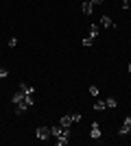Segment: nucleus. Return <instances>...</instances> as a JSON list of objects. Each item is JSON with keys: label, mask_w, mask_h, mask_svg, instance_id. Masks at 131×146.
Wrapping results in <instances>:
<instances>
[{"label": "nucleus", "mask_w": 131, "mask_h": 146, "mask_svg": "<svg viewBox=\"0 0 131 146\" xmlns=\"http://www.w3.org/2000/svg\"><path fill=\"white\" fill-rule=\"evenodd\" d=\"M100 24L105 26V29H114V20L107 18V15H103V18H100Z\"/></svg>", "instance_id": "6e6552de"}, {"label": "nucleus", "mask_w": 131, "mask_h": 146, "mask_svg": "<svg viewBox=\"0 0 131 146\" xmlns=\"http://www.w3.org/2000/svg\"><path fill=\"white\" fill-rule=\"evenodd\" d=\"M35 135H37V140H48L53 133H50V127H39Z\"/></svg>", "instance_id": "20e7f679"}, {"label": "nucleus", "mask_w": 131, "mask_h": 146, "mask_svg": "<svg viewBox=\"0 0 131 146\" xmlns=\"http://www.w3.org/2000/svg\"><path fill=\"white\" fill-rule=\"evenodd\" d=\"M94 44V39H90V37H85V39H83V46H92Z\"/></svg>", "instance_id": "4468645a"}, {"label": "nucleus", "mask_w": 131, "mask_h": 146, "mask_svg": "<svg viewBox=\"0 0 131 146\" xmlns=\"http://www.w3.org/2000/svg\"><path fill=\"white\" fill-rule=\"evenodd\" d=\"M9 46H11V48H15V46H18V39H15V37H11V39H9Z\"/></svg>", "instance_id": "ddd939ff"}, {"label": "nucleus", "mask_w": 131, "mask_h": 146, "mask_svg": "<svg viewBox=\"0 0 131 146\" xmlns=\"http://www.w3.org/2000/svg\"><path fill=\"white\" fill-rule=\"evenodd\" d=\"M7 74H9V72H7L5 68H0V79H7Z\"/></svg>", "instance_id": "2eb2a0df"}, {"label": "nucleus", "mask_w": 131, "mask_h": 146, "mask_svg": "<svg viewBox=\"0 0 131 146\" xmlns=\"http://www.w3.org/2000/svg\"><path fill=\"white\" fill-rule=\"evenodd\" d=\"M50 133L57 137V140H55L57 146H66V144H68V140H70V127H63V124H55V127H50Z\"/></svg>", "instance_id": "f03ea898"}, {"label": "nucleus", "mask_w": 131, "mask_h": 146, "mask_svg": "<svg viewBox=\"0 0 131 146\" xmlns=\"http://www.w3.org/2000/svg\"><path fill=\"white\" fill-rule=\"evenodd\" d=\"M105 0H92V5H103Z\"/></svg>", "instance_id": "f3484780"}, {"label": "nucleus", "mask_w": 131, "mask_h": 146, "mask_svg": "<svg viewBox=\"0 0 131 146\" xmlns=\"http://www.w3.org/2000/svg\"><path fill=\"white\" fill-rule=\"evenodd\" d=\"M90 137H92V140H98V137H100V127H98V122H92V127H90Z\"/></svg>", "instance_id": "39448f33"}, {"label": "nucleus", "mask_w": 131, "mask_h": 146, "mask_svg": "<svg viewBox=\"0 0 131 146\" xmlns=\"http://www.w3.org/2000/svg\"><path fill=\"white\" fill-rule=\"evenodd\" d=\"M105 103H107V107H112V109H114V107H118V103H116V98H107Z\"/></svg>", "instance_id": "9b49d317"}, {"label": "nucleus", "mask_w": 131, "mask_h": 146, "mask_svg": "<svg viewBox=\"0 0 131 146\" xmlns=\"http://www.w3.org/2000/svg\"><path fill=\"white\" fill-rule=\"evenodd\" d=\"M90 94H92V96H98V87L92 85V87H90Z\"/></svg>", "instance_id": "f8f14e48"}, {"label": "nucleus", "mask_w": 131, "mask_h": 146, "mask_svg": "<svg viewBox=\"0 0 131 146\" xmlns=\"http://www.w3.org/2000/svg\"><path fill=\"white\" fill-rule=\"evenodd\" d=\"M81 120V113H70V116H61V120H59V124H63V127H70V124H74V122Z\"/></svg>", "instance_id": "7ed1b4c3"}, {"label": "nucleus", "mask_w": 131, "mask_h": 146, "mask_svg": "<svg viewBox=\"0 0 131 146\" xmlns=\"http://www.w3.org/2000/svg\"><path fill=\"white\" fill-rule=\"evenodd\" d=\"M33 87H29L26 83H20V90L15 92L11 96V103H13V111L18 113V116H22L29 107L33 105Z\"/></svg>", "instance_id": "f257e3e1"}, {"label": "nucleus", "mask_w": 131, "mask_h": 146, "mask_svg": "<svg viewBox=\"0 0 131 146\" xmlns=\"http://www.w3.org/2000/svg\"><path fill=\"white\" fill-rule=\"evenodd\" d=\"M94 109H96V111L107 109V103H105V100H96V103H94Z\"/></svg>", "instance_id": "9d476101"}, {"label": "nucleus", "mask_w": 131, "mask_h": 146, "mask_svg": "<svg viewBox=\"0 0 131 146\" xmlns=\"http://www.w3.org/2000/svg\"><path fill=\"white\" fill-rule=\"evenodd\" d=\"M122 9H129V0H122Z\"/></svg>", "instance_id": "dca6fc26"}, {"label": "nucleus", "mask_w": 131, "mask_h": 146, "mask_svg": "<svg viewBox=\"0 0 131 146\" xmlns=\"http://www.w3.org/2000/svg\"><path fill=\"white\" fill-rule=\"evenodd\" d=\"M92 9H94L92 0H83V5H81V11L85 13V15H90V13H92Z\"/></svg>", "instance_id": "0eeeda50"}, {"label": "nucleus", "mask_w": 131, "mask_h": 146, "mask_svg": "<svg viewBox=\"0 0 131 146\" xmlns=\"http://www.w3.org/2000/svg\"><path fill=\"white\" fill-rule=\"evenodd\" d=\"M96 35H98V24H92V26H90L87 37H90V39H96Z\"/></svg>", "instance_id": "1a4fd4ad"}, {"label": "nucleus", "mask_w": 131, "mask_h": 146, "mask_svg": "<svg viewBox=\"0 0 131 146\" xmlns=\"http://www.w3.org/2000/svg\"><path fill=\"white\" fill-rule=\"evenodd\" d=\"M129 74H131V63H129Z\"/></svg>", "instance_id": "a211bd4d"}, {"label": "nucleus", "mask_w": 131, "mask_h": 146, "mask_svg": "<svg viewBox=\"0 0 131 146\" xmlns=\"http://www.w3.org/2000/svg\"><path fill=\"white\" fill-rule=\"evenodd\" d=\"M120 135H127V133H131V118L127 116L125 118V122H122V127H120V131H118Z\"/></svg>", "instance_id": "423d86ee"}]
</instances>
